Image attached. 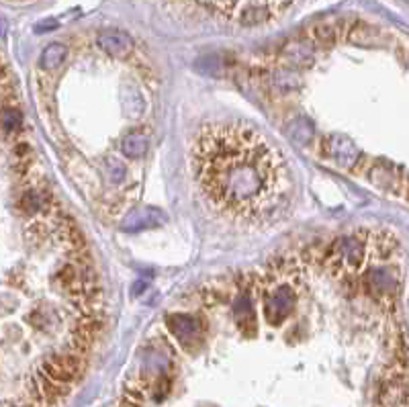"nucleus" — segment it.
<instances>
[{
    "instance_id": "0eeeda50",
    "label": "nucleus",
    "mask_w": 409,
    "mask_h": 407,
    "mask_svg": "<svg viewBox=\"0 0 409 407\" xmlns=\"http://www.w3.org/2000/svg\"><path fill=\"white\" fill-rule=\"evenodd\" d=\"M121 149H123V156L127 158H143L147 152V136L141 132H132L123 139Z\"/></svg>"
},
{
    "instance_id": "1a4fd4ad",
    "label": "nucleus",
    "mask_w": 409,
    "mask_h": 407,
    "mask_svg": "<svg viewBox=\"0 0 409 407\" xmlns=\"http://www.w3.org/2000/svg\"><path fill=\"white\" fill-rule=\"evenodd\" d=\"M2 123H4V132H12L21 125V113L14 107H6L2 111Z\"/></svg>"
},
{
    "instance_id": "f03ea898",
    "label": "nucleus",
    "mask_w": 409,
    "mask_h": 407,
    "mask_svg": "<svg viewBox=\"0 0 409 407\" xmlns=\"http://www.w3.org/2000/svg\"><path fill=\"white\" fill-rule=\"evenodd\" d=\"M201 6L242 25H262L276 19L293 0H197Z\"/></svg>"
},
{
    "instance_id": "20e7f679",
    "label": "nucleus",
    "mask_w": 409,
    "mask_h": 407,
    "mask_svg": "<svg viewBox=\"0 0 409 407\" xmlns=\"http://www.w3.org/2000/svg\"><path fill=\"white\" fill-rule=\"evenodd\" d=\"M96 45L109 58H115V60H125L132 54V50H134L132 37L125 31H121V29H103L96 35Z\"/></svg>"
},
{
    "instance_id": "f257e3e1",
    "label": "nucleus",
    "mask_w": 409,
    "mask_h": 407,
    "mask_svg": "<svg viewBox=\"0 0 409 407\" xmlns=\"http://www.w3.org/2000/svg\"><path fill=\"white\" fill-rule=\"evenodd\" d=\"M195 178L215 211L235 221H266L291 195L282 152L244 123H209L193 141Z\"/></svg>"
},
{
    "instance_id": "423d86ee",
    "label": "nucleus",
    "mask_w": 409,
    "mask_h": 407,
    "mask_svg": "<svg viewBox=\"0 0 409 407\" xmlns=\"http://www.w3.org/2000/svg\"><path fill=\"white\" fill-rule=\"evenodd\" d=\"M66 60V48L62 43H52L43 50L41 58H39V66L45 72L58 70Z\"/></svg>"
},
{
    "instance_id": "6e6552de",
    "label": "nucleus",
    "mask_w": 409,
    "mask_h": 407,
    "mask_svg": "<svg viewBox=\"0 0 409 407\" xmlns=\"http://www.w3.org/2000/svg\"><path fill=\"white\" fill-rule=\"evenodd\" d=\"M170 328L178 338H195L199 324H197V320H193L189 315H174V317H170Z\"/></svg>"
},
{
    "instance_id": "39448f33",
    "label": "nucleus",
    "mask_w": 409,
    "mask_h": 407,
    "mask_svg": "<svg viewBox=\"0 0 409 407\" xmlns=\"http://www.w3.org/2000/svg\"><path fill=\"white\" fill-rule=\"evenodd\" d=\"M291 307H293V297H291L289 291L282 289V291H278L273 299L266 303V317H269L273 324H278L282 317L289 315Z\"/></svg>"
},
{
    "instance_id": "7ed1b4c3",
    "label": "nucleus",
    "mask_w": 409,
    "mask_h": 407,
    "mask_svg": "<svg viewBox=\"0 0 409 407\" xmlns=\"http://www.w3.org/2000/svg\"><path fill=\"white\" fill-rule=\"evenodd\" d=\"M84 366H86L84 356L70 350V354H56V356H50L48 360H43L39 373L50 377L52 381L72 385L74 381L80 379V375L84 373Z\"/></svg>"
}]
</instances>
